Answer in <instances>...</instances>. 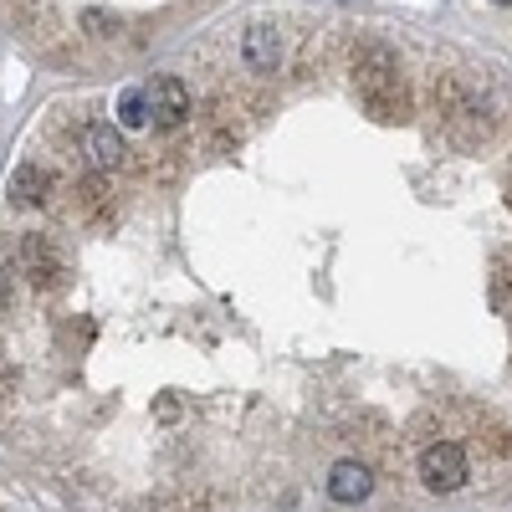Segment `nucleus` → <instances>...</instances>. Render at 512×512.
Segmentation results:
<instances>
[{
  "instance_id": "f03ea898",
  "label": "nucleus",
  "mask_w": 512,
  "mask_h": 512,
  "mask_svg": "<svg viewBox=\"0 0 512 512\" xmlns=\"http://www.w3.org/2000/svg\"><path fill=\"white\" fill-rule=\"evenodd\" d=\"M16 262H21L26 282L41 287V292H52V287L67 282V256H62V246H57L52 236H21Z\"/></svg>"
},
{
  "instance_id": "f257e3e1",
  "label": "nucleus",
  "mask_w": 512,
  "mask_h": 512,
  "mask_svg": "<svg viewBox=\"0 0 512 512\" xmlns=\"http://www.w3.org/2000/svg\"><path fill=\"white\" fill-rule=\"evenodd\" d=\"M354 88H359L364 108H369L379 123H400V118H410L400 57L384 47V41H359V52H354Z\"/></svg>"
},
{
  "instance_id": "39448f33",
  "label": "nucleus",
  "mask_w": 512,
  "mask_h": 512,
  "mask_svg": "<svg viewBox=\"0 0 512 512\" xmlns=\"http://www.w3.org/2000/svg\"><path fill=\"white\" fill-rule=\"evenodd\" d=\"M241 57H246L251 72H277L282 67V36H277V26H251L246 41H241Z\"/></svg>"
},
{
  "instance_id": "7ed1b4c3",
  "label": "nucleus",
  "mask_w": 512,
  "mask_h": 512,
  "mask_svg": "<svg viewBox=\"0 0 512 512\" xmlns=\"http://www.w3.org/2000/svg\"><path fill=\"white\" fill-rule=\"evenodd\" d=\"M466 451L456 441H436V446H425L420 456V482L431 487V492H461L466 487Z\"/></svg>"
},
{
  "instance_id": "423d86ee",
  "label": "nucleus",
  "mask_w": 512,
  "mask_h": 512,
  "mask_svg": "<svg viewBox=\"0 0 512 512\" xmlns=\"http://www.w3.org/2000/svg\"><path fill=\"white\" fill-rule=\"evenodd\" d=\"M369 492H374V477H369L364 461H338L328 472V497L333 502H364Z\"/></svg>"
},
{
  "instance_id": "20e7f679",
  "label": "nucleus",
  "mask_w": 512,
  "mask_h": 512,
  "mask_svg": "<svg viewBox=\"0 0 512 512\" xmlns=\"http://www.w3.org/2000/svg\"><path fill=\"white\" fill-rule=\"evenodd\" d=\"M149 113L159 128H180L185 113H190V88L180 77H159L154 88H149Z\"/></svg>"
},
{
  "instance_id": "9b49d317",
  "label": "nucleus",
  "mask_w": 512,
  "mask_h": 512,
  "mask_svg": "<svg viewBox=\"0 0 512 512\" xmlns=\"http://www.w3.org/2000/svg\"><path fill=\"white\" fill-rule=\"evenodd\" d=\"M11 303V277H6V267H0V308Z\"/></svg>"
},
{
  "instance_id": "6e6552de",
  "label": "nucleus",
  "mask_w": 512,
  "mask_h": 512,
  "mask_svg": "<svg viewBox=\"0 0 512 512\" xmlns=\"http://www.w3.org/2000/svg\"><path fill=\"white\" fill-rule=\"evenodd\" d=\"M47 190H52V180H47V169H41V164H21V169H16L11 195H16L21 205H47Z\"/></svg>"
},
{
  "instance_id": "0eeeda50",
  "label": "nucleus",
  "mask_w": 512,
  "mask_h": 512,
  "mask_svg": "<svg viewBox=\"0 0 512 512\" xmlns=\"http://www.w3.org/2000/svg\"><path fill=\"white\" fill-rule=\"evenodd\" d=\"M88 159H93L98 169H123V164H128L123 134H118L113 123H93V128H88Z\"/></svg>"
},
{
  "instance_id": "9d476101",
  "label": "nucleus",
  "mask_w": 512,
  "mask_h": 512,
  "mask_svg": "<svg viewBox=\"0 0 512 512\" xmlns=\"http://www.w3.org/2000/svg\"><path fill=\"white\" fill-rule=\"evenodd\" d=\"M118 118H123L128 128L149 123V93H123V103H118Z\"/></svg>"
},
{
  "instance_id": "1a4fd4ad",
  "label": "nucleus",
  "mask_w": 512,
  "mask_h": 512,
  "mask_svg": "<svg viewBox=\"0 0 512 512\" xmlns=\"http://www.w3.org/2000/svg\"><path fill=\"white\" fill-rule=\"evenodd\" d=\"M492 313L512 318V267L507 262H497V272H492Z\"/></svg>"
},
{
  "instance_id": "f8f14e48",
  "label": "nucleus",
  "mask_w": 512,
  "mask_h": 512,
  "mask_svg": "<svg viewBox=\"0 0 512 512\" xmlns=\"http://www.w3.org/2000/svg\"><path fill=\"white\" fill-rule=\"evenodd\" d=\"M497 6H507V0H497Z\"/></svg>"
}]
</instances>
